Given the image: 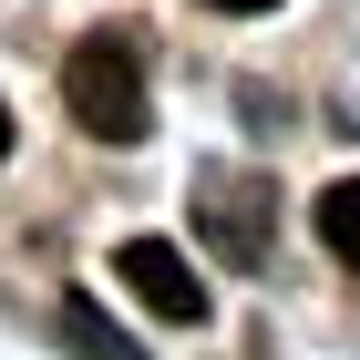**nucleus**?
I'll return each mask as SVG.
<instances>
[{
    "mask_svg": "<svg viewBox=\"0 0 360 360\" xmlns=\"http://www.w3.org/2000/svg\"><path fill=\"white\" fill-rule=\"evenodd\" d=\"M62 113L83 124L93 144H134L144 134V52H134V31H83L72 41V62H62Z\"/></svg>",
    "mask_w": 360,
    "mask_h": 360,
    "instance_id": "obj_1",
    "label": "nucleus"
},
{
    "mask_svg": "<svg viewBox=\"0 0 360 360\" xmlns=\"http://www.w3.org/2000/svg\"><path fill=\"white\" fill-rule=\"evenodd\" d=\"M113 278H124L165 330H206V309H217L206 278L186 268V248H165V237H124V248H113Z\"/></svg>",
    "mask_w": 360,
    "mask_h": 360,
    "instance_id": "obj_2",
    "label": "nucleus"
},
{
    "mask_svg": "<svg viewBox=\"0 0 360 360\" xmlns=\"http://www.w3.org/2000/svg\"><path fill=\"white\" fill-rule=\"evenodd\" d=\"M195 226H206V248L237 257V268L268 257V195H257V186H206V195H195Z\"/></svg>",
    "mask_w": 360,
    "mask_h": 360,
    "instance_id": "obj_3",
    "label": "nucleus"
},
{
    "mask_svg": "<svg viewBox=\"0 0 360 360\" xmlns=\"http://www.w3.org/2000/svg\"><path fill=\"white\" fill-rule=\"evenodd\" d=\"M319 248H330L340 268H360V175L319 186Z\"/></svg>",
    "mask_w": 360,
    "mask_h": 360,
    "instance_id": "obj_4",
    "label": "nucleus"
},
{
    "mask_svg": "<svg viewBox=\"0 0 360 360\" xmlns=\"http://www.w3.org/2000/svg\"><path fill=\"white\" fill-rule=\"evenodd\" d=\"M62 330H72V350H83V360H144V350H134L124 330H113V319H103L93 299H62Z\"/></svg>",
    "mask_w": 360,
    "mask_h": 360,
    "instance_id": "obj_5",
    "label": "nucleus"
},
{
    "mask_svg": "<svg viewBox=\"0 0 360 360\" xmlns=\"http://www.w3.org/2000/svg\"><path fill=\"white\" fill-rule=\"evenodd\" d=\"M0 165H11V103H0Z\"/></svg>",
    "mask_w": 360,
    "mask_h": 360,
    "instance_id": "obj_6",
    "label": "nucleus"
},
{
    "mask_svg": "<svg viewBox=\"0 0 360 360\" xmlns=\"http://www.w3.org/2000/svg\"><path fill=\"white\" fill-rule=\"evenodd\" d=\"M217 11H278V0H217Z\"/></svg>",
    "mask_w": 360,
    "mask_h": 360,
    "instance_id": "obj_7",
    "label": "nucleus"
}]
</instances>
